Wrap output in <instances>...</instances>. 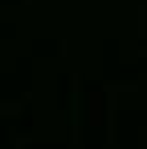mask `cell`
<instances>
[{"instance_id":"obj_5","label":"cell","mask_w":147,"mask_h":149,"mask_svg":"<svg viewBox=\"0 0 147 149\" xmlns=\"http://www.w3.org/2000/svg\"><path fill=\"white\" fill-rule=\"evenodd\" d=\"M138 55H140V57H147V48H140V51H138Z\"/></svg>"},{"instance_id":"obj_3","label":"cell","mask_w":147,"mask_h":149,"mask_svg":"<svg viewBox=\"0 0 147 149\" xmlns=\"http://www.w3.org/2000/svg\"><path fill=\"white\" fill-rule=\"evenodd\" d=\"M69 85H71V90H74V92H78V90H80V80H78L76 76H71V80H69Z\"/></svg>"},{"instance_id":"obj_4","label":"cell","mask_w":147,"mask_h":149,"mask_svg":"<svg viewBox=\"0 0 147 149\" xmlns=\"http://www.w3.org/2000/svg\"><path fill=\"white\" fill-rule=\"evenodd\" d=\"M71 138H74V140H78V126H74V131H71Z\"/></svg>"},{"instance_id":"obj_2","label":"cell","mask_w":147,"mask_h":149,"mask_svg":"<svg viewBox=\"0 0 147 149\" xmlns=\"http://www.w3.org/2000/svg\"><path fill=\"white\" fill-rule=\"evenodd\" d=\"M90 122L99 124L101 122V110H99V94H92L90 99Z\"/></svg>"},{"instance_id":"obj_1","label":"cell","mask_w":147,"mask_h":149,"mask_svg":"<svg viewBox=\"0 0 147 149\" xmlns=\"http://www.w3.org/2000/svg\"><path fill=\"white\" fill-rule=\"evenodd\" d=\"M21 110H23V106L21 103H12V101H5V103H0V115L5 117H16V115H21Z\"/></svg>"}]
</instances>
